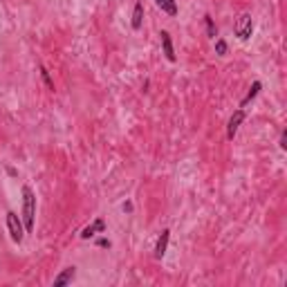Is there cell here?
Wrapping results in <instances>:
<instances>
[{"mask_svg":"<svg viewBox=\"0 0 287 287\" xmlns=\"http://www.w3.org/2000/svg\"><path fill=\"white\" fill-rule=\"evenodd\" d=\"M34 218H36V195L31 186H22V224L25 233L34 231Z\"/></svg>","mask_w":287,"mask_h":287,"instance_id":"6da1fadb","label":"cell"},{"mask_svg":"<svg viewBox=\"0 0 287 287\" xmlns=\"http://www.w3.org/2000/svg\"><path fill=\"white\" fill-rule=\"evenodd\" d=\"M7 231L16 245H20L22 238H25V224H22V220L18 218L16 211H7Z\"/></svg>","mask_w":287,"mask_h":287,"instance_id":"7a4b0ae2","label":"cell"},{"mask_svg":"<svg viewBox=\"0 0 287 287\" xmlns=\"http://www.w3.org/2000/svg\"><path fill=\"white\" fill-rule=\"evenodd\" d=\"M233 34L240 40H249L254 34V20H251V13H240L238 20L233 22Z\"/></svg>","mask_w":287,"mask_h":287,"instance_id":"3957f363","label":"cell"},{"mask_svg":"<svg viewBox=\"0 0 287 287\" xmlns=\"http://www.w3.org/2000/svg\"><path fill=\"white\" fill-rule=\"evenodd\" d=\"M242 121H245V110H236L231 115V119H229V126H227V137L233 142V137L238 135V130H240V126H242Z\"/></svg>","mask_w":287,"mask_h":287,"instance_id":"277c9868","label":"cell"},{"mask_svg":"<svg viewBox=\"0 0 287 287\" xmlns=\"http://www.w3.org/2000/svg\"><path fill=\"white\" fill-rule=\"evenodd\" d=\"M97 233H106V220L103 218H97L92 224H88V227L81 231V238H83V240H90V238H94Z\"/></svg>","mask_w":287,"mask_h":287,"instance_id":"5b68a950","label":"cell"},{"mask_svg":"<svg viewBox=\"0 0 287 287\" xmlns=\"http://www.w3.org/2000/svg\"><path fill=\"white\" fill-rule=\"evenodd\" d=\"M168 240H170V231L168 229H164L161 231V236L157 238V245H155V258L161 260L166 256V249H168Z\"/></svg>","mask_w":287,"mask_h":287,"instance_id":"8992f818","label":"cell"},{"mask_svg":"<svg viewBox=\"0 0 287 287\" xmlns=\"http://www.w3.org/2000/svg\"><path fill=\"white\" fill-rule=\"evenodd\" d=\"M159 38H161V49H164V56L168 58L170 63H175V49H173L170 34H168V31H159Z\"/></svg>","mask_w":287,"mask_h":287,"instance_id":"52a82bcc","label":"cell"},{"mask_svg":"<svg viewBox=\"0 0 287 287\" xmlns=\"http://www.w3.org/2000/svg\"><path fill=\"white\" fill-rule=\"evenodd\" d=\"M74 276H76V269H74V267H65L61 274H58L56 278H54V287H63V285H67V283L74 281Z\"/></svg>","mask_w":287,"mask_h":287,"instance_id":"ba28073f","label":"cell"},{"mask_svg":"<svg viewBox=\"0 0 287 287\" xmlns=\"http://www.w3.org/2000/svg\"><path fill=\"white\" fill-rule=\"evenodd\" d=\"M142 22H144V2L137 0V2H135V9H133V20H130V25H133L135 31H139L142 29Z\"/></svg>","mask_w":287,"mask_h":287,"instance_id":"9c48e42d","label":"cell"},{"mask_svg":"<svg viewBox=\"0 0 287 287\" xmlns=\"http://www.w3.org/2000/svg\"><path fill=\"white\" fill-rule=\"evenodd\" d=\"M155 4L166 16H177V2H175V0H155Z\"/></svg>","mask_w":287,"mask_h":287,"instance_id":"30bf717a","label":"cell"},{"mask_svg":"<svg viewBox=\"0 0 287 287\" xmlns=\"http://www.w3.org/2000/svg\"><path fill=\"white\" fill-rule=\"evenodd\" d=\"M260 88H263V83H260V81H254V83H251V88H249V92H247V97H245V99H242V103H240V106H242V108H245V106H247V103H249V101H251V99H256V97H258Z\"/></svg>","mask_w":287,"mask_h":287,"instance_id":"8fae6325","label":"cell"},{"mask_svg":"<svg viewBox=\"0 0 287 287\" xmlns=\"http://www.w3.org/2000/svg\"><path fill=\"white\" fill-rule=\"evenodd\" d=\"M40 79H43V83L47 85L49 92H54V81L49 79V72H47V67H45V65H40Z\"/></svg>","mask_w":287,"mask_h":287,"instance_id":"7c38bea8","label":"cell"},{"mask_svg":"<svg viewBox=\"0 0 287 287\" xmlns=\"http://www.w3.org/2000/svg\"><path fill=\"white\" fill-rule=\"evenodd\" d=\"M204 22H206V34H209L211 38H215V36H218V27H215L213 18H211V16H204Z\"/></svg>","mask_w":287,"mask_h":287,"instance_id":"4fadbf2b","label":"cell"},{"mask_svg":"<svg viewBox=\"0 0 287 287\" xmlns=\"http://www.w3.org/2000/svg\"><path fill=\"white\" fill-rule=\"evenodd\" d=\"M215 54H218V56H224V54H227V43H224V38H215Z\"/></svg>","mask_w":287,"mask_h":287,"instance_id":"5bb4252c","label":"cell"},{"mask_svg":"<svg viewBox=\"0 0 287 287\" xmlns=\"http://www.w3.org/2000/svg\"><path fill=\"white\" fill-rule=\"evenodd\" d=\"M281 148H283V150L287 148V133H285V130L281 133Z\"/></svg>","mask_w":287,"mask_h":287,"instance_id":"9a60e30c","label":"cell"},{"mask_svg":"<svg viewBox=\"0 0 287 287\" xmlns=\"http://www.w3.org/2000/svg\"><path fill=\"white\" fill-rule=\"evenodd\" d=\"M99 247H110V242H108L106 238H101V240H99Z\"/></svg>","mask_w":287,"mask_h":287,"instance_id":"2e32d148","label":"cell"}]
</instances>
